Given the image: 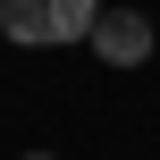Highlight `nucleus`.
Masks as SVG:
<instances>
[{
	"mask_svg": "<svg viewBox=\"0 0 160 160\" xmlns=\"http://www.w3.org/2000/svg\"><path fill=\"white\" fill-rule=\"evenodd\" d=\"M101 25V0H0V34L25 42V51H51V42H84Z\"/></svg>",
	"mask_w": 160,
	"mask_h": 160,
	"instance_id": "f257e3e1",
	"label": "nucleus"
},
{
	"mask_svg": "<svg viewBox=\"0 0 160 160\" xmlns=\"http://www.w3.org/2000/svg\"><path fill=\"white\" fill-rule=\"evenodd\" d=\"M93 51H101L110 68H143V59H152V17H143V8H101Z\"/></svg>",
	"mask_w": 160,
	"mask_h": 160,
	"instance_id": "f03ea898",
	"label": "nucleus"
},
{
	"mask_svg": "<svg viewBox=\"0 0 160 160\" xmlns=\"http://www.w3.org/2000/svg\"><path fill=\"white\" fill-rule=\"evenodd\" d=\"M34 160H51V152H34Z\"/></svg>",
	"mask_w": 160,
	"mask_h": 160,
	"instance_id": "7ed1b4c3",
	"label": "nucleus"
}]
</instances>
